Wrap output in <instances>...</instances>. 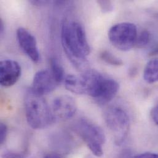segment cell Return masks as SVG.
<instances>
[{"instance_id": "cell-1", "label": "cell", "mask_w": 158, "mask_h": 158, "mask_svg": "<svg viewBox=\"0 0 158 158\" xmlns=\"http://www.w3.org/2000/svg\"><path fill=\"white\" fill-rule=\"evenodd\" d=\"M61 41L64 52L72 65L82 72L87 70V57L90 49L85 30L78 22L73 20L64 22Z\"/></svg>"}, {"instance_id": "cell-2", "label": "cell", "mask_w": 158, "mask_h": 158, "mask_svg": "<svg viewBox=\"0 0 158 158\" xmlns=\"http://www.w3.org/2000/svg\"><path fill=\"white\" fill-rule=\"evenodd\" d=\"M25 111L27 121L33 129H43L54 120L52 110L43 95L34 92L31 89L25 98Z\"/></svg>"}, {"instance_id": "cell-3", "label": "cell", "mask_w": 158, "mask_h": 158, "mask_svg": "<svg viewBox=\"0 0 158 158\" xmlns=\"http://www.w3.org/2000/svg\"><path fill=\"white\" fill-rule=\"evenodd\" d=\"M75 130L94 155L103 156L105 135L100 126L89 119L81 118L77 122Z\"/></svg>"}, {"instance_id": "cell-4", "label": "cell", "mask_w": 158, "mask_h": 158, "mask_svg": "<svg viewBox=\"0 0 158 158\" xmlns=\"http://www.w3.org/2000/svg\"><path fill=\"white\" fill-rule=\"evenodd\" d=\"M103 116L115 144L121 145L126 139L130 129V119L127 112L118 106H111L105 110Z\"/></svg>"}, {"instance_id": "cell-5", "label": "cell", "mask_w": 158, "mask_h": 158, "mask_svg": "<svg viewBox=\"0 0 158 158\" xmlns=\"http://www.w3.org/2000/svg\"><path fill=\"white\" fill-rule=\"evenodd\" d=\"M108 35L114 47L121 51H128L135 46L138 33L135 24L122 22L112 26Z\"/></svg>"}, {"instance_id": "cell-6", "label": "cell", "mask_w": 158, "mask_h": 158, "mask_svg": "<svg viewBox=\"0 0 158 158\" xmlns=\"http://www.w3.org/2000/svg\"><path fill=\"white\" fill-rule=\"evenodd\" d=\"M119 89V85L116 81L103 75L91 97L98 105H105L115 97Z\"/></svg>"}, {"instance_id": "cell-7", "label": "cell", "mask_w": 158, "mask_h": 158, "mask_svg": "<svg viewBox=\"0 0 158 158\" xmlns=\"http://www.w3.org/2000/svg\"><path fill=\"white\" fill-rule=\"evenodd\" d=\"M77 111V105L75 99L67 95H62L54 98L52 111L54 118L66 120L73 117Z\"/></svg>"}, {"instance_id": "cell-8", "label": "cell", "mask_w": 158, "mask_h": 158, "mask_svg": "<svg viewBox=\"0 0 158 158\" xmlns=\"http://www.w3.org/2000/svg\"><path fill=\"white\" fill-rule=\"evenodd\" d=\"M59 84L51 70H43L35 75L31 89L36 94L43 96L54 91Z\"/></svg>"}, {"instance_id": "cell-9", "label": "cell", "mask_w": 158, "mask_h": 158, "mask_svg": "<svg viewBox=\"0 0 158 158\" xmlns=\"http://www.w3.org/2000/svg\"><path fill=\"white\" fill-rule=\"evenodd\" d=\"M19 44L26 55L35 63L40 60V52L35 37L27 29L20 27L17 30Z\"/></svg>"}, {"instance_id": "cell-10", "label": "cell", "mask_w": 158, "mask_h": 158, "mask_svg": "<svg viewBox=\"0 0 158 158\" xmlns=\"http://www.w3.org/2000/svg\"><path fill=\"white\" fill-rule=\"evenodd\" d=\"M21 76V67L18 62L12 60H4L0 62V83L2 86L14 85Z\"/></svg>"}, {"instance_id": "cell-11", "label": "cell", "mask_w": 158, "mask_h": 158, "mask_svg": "<svg viewBox=\"0 0 158 158\" xmlns=\"http://www.w3.org/2000/svg\"><path fill=\"white\" fill-rule=\"evenodd\" d=\"M64 83L66 89L71 92L76 94H85L83 81L81 76L69 75L65 77Z\"/></svg>"}, {"instance_id": "cell-12", "label": "cell", "mask_w": 158, "mask_h": 158, "mask_svg": "<svg viewBox=\"0 0 158 158\" xmlns=\"http://www.w3.org/2000/svg\"><path fill=\"white\" fill-rule=\"evenodd\" d=\"M143 78L150 84L158 82V59H153L147 64L143 72Z\"/></svg>"}, {"instance_id": "cell-13", "label": "cell", "mask_w": 158, "mask_h": 158, "mask_svg": "<svg viewBox=\"0 0 158 158\" xmlns=\"http://www.w3.org/2000/svg\"><path fill=\"white\" fill-rule=\"evenodd\" d=\"M51 72L53 76L60 84L65 80V70L62 65L56 58H51L50 59Z\"/></svg>"}, {"instance_id": "cell-14", "label": "cell", "mask_w": 158, "mask_h": 158, "mask_svg": "<svg viewBox=\"0 0 158 158\" xmlns=\"http://www.w3.org/2000/svg\"><path fill=\"white\" fill-rule=\"evenodd\" d=\"M100 59L106 64L113 66H121L123 64L121 59L108 51H103L100 55Z\"/></svg>"}, {"instance_id": "cell-15", "label": "cell", "mask_w": 158, "mask_h": 158, "mask_svg": "<svg viewBox=\"0 0 158 158\" xmlns=\"http://www.w3.org/2000/svg\"><path fill=\"white\" fill-rule=\"evenodd\" d=\"M152 40V35L150 32L147 30H143L137 38L135 46L138 48H143L147 46Z\"/></svg>"}, {"instance_id": "cell-16", "label": "cell", "mask_w": 158, "mask_h": 158, "mask_svg": "<svg viewBox=\"0 0 158 158\" xmlns=\"http://www.w3.org/2000/svg\"><path fill=\"white\" fill-rule=\"evenodd\" d=\"M97 3L103 12H110L113 10V6L110 1H98Z\"/></svg>"}, {"instance_id": "cell-17", "label": "cell", "mask_w": 158, "mask_h": 158, "mask_svg": "<svg viewBox=\"0 0 158 158\" xmlns=\"http://www.w3.org/2000/svg\"><path fill=\"white\" fill-rule=\"evenodd\" d=\"M23 153H17L13 152H6L2 155V158H25Z\"/></svg>"}, {"instance_id": "cell-18", "label": "cell", "mask_w": 158, "mask_h": 158, "mask_svg": "<svg viewBox=\"0 0 158 158\" xmlns=\"http://www.w3.org/2000/svg\"><path fill=\"white\" fill-rule=\"evenodd\" d=\"M7 126L1 123L0 125V143L1 144H2L7 137Z\"/></svg>"}, {"instance_id": "cell-19", "label": "cell", "mask_w": 158, "mask_h": 158, "mask_svg": "<svg viewBox=\"0 0 158 158\" xmlns=\"http://www.w3.org/2000/svg\"><path fill=\"white\" fill-rule=\"evenodd\" d=\"M151 116L154 123L158 126V103L152 110Z\"/></svg>"}, {"instance_id": "cell-20", "label": "cell", "mask_w": 158, "mask_h": 158, "mask_svg": "<svg viewBox=\"0 0 158 158\" xmlns=\"http://www.w3.org/2000/svg\"><path fill=\"white\" fill-rule=\"evenodd\" d=\"M133 158H158V155L154 153H144L136 155Z\"/></svg>"}, {"instance_id": "cell-21", "label": "cell", "mask_w": 158, "mask_h": 158, "mask_svg": "<svg viewBox=\"0 0 158 158\" xmlns=\"http://www.w3.org/2000/svg\"><path fill=\"white\" fill-rule=\"evenodd\" d=\"M44 158H62V157L58 153H49V154L46 155Z\"/></svg>"}, {"instance_id": "cell-22", "label": "cell", "mask_w": 158, "mask_h": 158, "mask_svg": "<svg viewBox=\"0 0 158 158\" xmlns=\"http://www.w3.org/2000/svg\"><path fill=\"white\" fill-rule=\"evenodd\" d=\"M4 31V24L2 22V20H0V33L1 35H2Z\"/></svg>"}, {"instance_id": "cell-23", "label": "cell", "mask_w": 158, "mask_h": 158, "mask_svg": "<svg viewBox=\"0 0 158 158\" xmlns=\"http://www.w3.org/2000/svg\"><path fill=\"white\" fill-rule=\"evenodd\" d=\"M158 55V46L156 47L150 53V56H157Z\"/></svg>"}]
</instances>
